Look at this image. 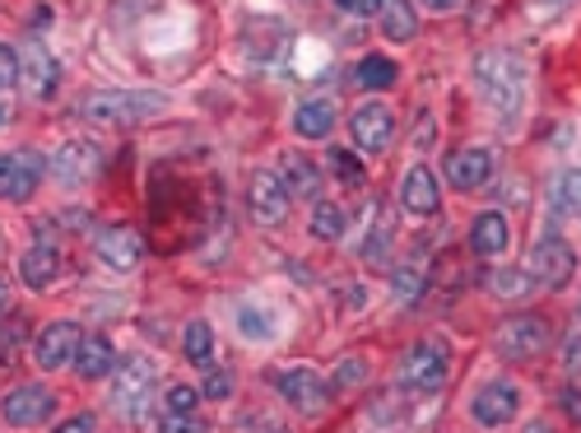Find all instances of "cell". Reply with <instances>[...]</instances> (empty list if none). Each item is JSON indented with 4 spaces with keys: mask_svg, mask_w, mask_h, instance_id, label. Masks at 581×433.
Listing matches in <instances>:
<instances>
[{
    "mask_svg": "<svg viewBox=\"0 0 581 433\" xmlns=\"http://www.w3.org/2000/svg\"><path fill=\"white\" fill-rule=\"evenodd\" d=\"M442 173H446V183H452L456 191L489 187V183H493V149H484V145L452 149V155L442 159Z\"/></svg>",
    "mask_w": 581,
    "mask_h": 433,
    "instance_id": "7c38bea8",
    "label": "cell"
},
{
    "mask_svg": "<svg viewBox=\"0 0 581 433\" xmlns=\"http://www.w3.org/2000/svg\"><path fill=\"white\" fill-rule=\"evenodd\" d=\"M559 405H563V415H568L572 424H581V387H577V382L559 392Z\"/></svg>",
    "mask_w": 581,
    "mask_h": 433,
    "instance_id": "f35d334b",
    "label": "cell"
},
{
    "mask_svg": "<svg viewBox=\"0 0 581 433\" xmlns=\"http://www.w3.org/2000/svg\"><path fill=\"white\" fill-rule=\"evenodd\" d=\"M525 275H531L535 285H544V289H563L568 279L577 275V247L568 238H559V234L540 238L535 252H531V262H525Z\"/></svg>",
    "mask_w": 581,
    "mask_h": 433,
    "instance_id": "8992f818",
    "label": "cell"
},
{
    "mask_svg": "<svg viewBox=\"0 0 581 433\" xmlns=\"http://www.w3.org/2000/svg\"><path fill=\"white\" fill-rule=\"evenodd\" d=\"M516 411H521V387H516V382H508V377L484 382V387L474 392V401H470L474 424H484V429H503V424H512Z\"/></svg>",
    "mask_w": 581,
    "mask_h": 433,
    "instance_id": "ba28073f",
    "label": "cell"
},
{
    "mask_svg": "<svg viewBox=\"0 0 581 433\" xmlns=\"http://www.w3.org/2000/svg\"><path fill=\"white\" fill-rule=\"evenodd\" d=\"M424 10H433V14H452V10H461L465 0H418Z\"/></svg>",
    "mask_w": 581,
    "mask_h": 433,
    "instance_id": "b9f144b4",
    "label": "cell"
},
{
    "mask_svg": "<svg viewBox=\"0 0 581 433\" xmlns=\"http://www.w3.org/2000/svg\"><path fill=\"white\" fill-rule=\"evenodd\" d=\"M173 104L158 89H98L85 98V117L98 126H140Z\"/></svg>",
    "mask_w": 581,
    "mask_h": 433,
    "instance_id": "7a4b0ae2",
    "label": "cell"
},
{
    "mask_svg": "<svg viewBox=\"0 0 581 433\" xmlns=\"http://www.w3.org/2000/svg\"><path fill=\"white\" fill-rule=\"evenodd\" d=\"M270 382H275V392L303 415H322L331 405V382L307 364H284V368L270 373Z\"/></svg>",
    "mask_w": 581,
    "mask_h": 433,
    "instance_id": "3957f363",
    "label": "cell"
},
{
    "mask_svg": "<svg viewBox=\"0 0 581 433\" xmlns=\"http://www.w3.org/2000/svg\"><path fill=\"white\" fill-rule=\"evenodd\" d=\"M205 396H209V401H228V396H233V373H228V368H209Z\"/></svg>",
    "mask_w": 581,
    "mask_h": 433,
    "instance_id": "74e56055",
    "label": "cell"
},
{
    "mask_svg": "<svg viewBox=\"0 0 581 433\" xmlns=\"http://www.w3.org/2000/svg\"><path fill=\"white\" fill-rule=\"evenodd\" d=\"M154 387H158V364L145 360V354H136V360H126L121 368H112V405L130 420L149 405Z\"/></svg>",
    "mask_w": 581,
    "mask_h": 433,
    "instance_id": "5b68a950",
    "label": "cell"
},
{
    "mask_svg": "<svg viewBox=\"0 0 581 433\" xmlns=\"http://www.w3.org/2000/svg\"><path fill=\"white\" fill-rule=\"evenodd\" d=\"M237 326H243L247 341H275V317L266 308H243L237 313Z\"/></svg>",
    "mask_w": 581,
    "mask_h": 433,
    "instance_id": "1f68e13d",
    "label": "cell"
},
{
    "mask_svg": "<svg viewBox=\"0 0 581 433\" xmlns=\"http://www.w3.org/2000/svg\"><path fill=\"white\" fill-rule=\"evenodd\" d=\"M10 308V289H6V279H0V313Z\"/></svg>",
    "mask_w": 581,
    "mask_h": 433,
    "instance_id": "ee69618b",
    "label": "cell"
},
{
    "mask_svg": "<svg viewBox=\"0 0 581 433\" xmlns=\"http://www.w3.org/2000/svg\"><path fill=\"white\" fill-rule=\"evenodd\" d=\"M57 275H61V257H57V247H51L47 238H38V243L19 257V279H23L29 289H47Z\"/></svg>",
    "mask_w": 581,
    "mask_h": 433,
    "instance_id": "44dd1931",
    "label": "cell"
},
{
    "mask_svg": "<svg viewBox=\"0 0 581 433\" xmlns=\"http://www.w3.org/2000/svg\"><path fill=\"white\" fill-rule=\"evenodd\" d=\"M345 14H354V19H367V14H377L382 10V0H335Z\"/></svg>",
    "mask_w": 581,
    "mask_h": 433,
    "instance_id": "ab89813d",
    "label": "cell"
},
{
    "mask_svg": "<svg viewBox=\"0 0 581 433\" xmlns=\"http://www.w3.org/2000/svg\"><path fill=\"white\" fill-rule=\"evenodd\" d=\"M489 289H493V298H531L535 279L525 275V270H493L489 275Z\"/></svg>",
    "mask_w": 581,
    "mask_h": 433,
    "instance_id": "f546056e",
    "label": "cell"
},
{
    "mask_svg": "<svg viewBox=\"0 0 581 433\" xmlns=\"http://www.w3.org/2000/svg\"><path fill=\"white\" fill-rule=\"evenodd\" d=\"M6 121H10V108H6V104H0V126H6Z\"/></svg>",
    "mask_w": 581,
    "mask_h": 433,
    "instance_id": "f6af8a7d",
    "label": "cell"
},
{
    "mask_svg": "<svg viewBox=\"0 0 581 433\" xmlns=\"http://www.w3.org/2000/svg\"><path fill=\"white\" fill-rule=\"evenodd\" d=\"M98 149L89 145V140H70V145H61L57 155L47 159V173L57 177L61 187H85V183H93V173H98Z\"/></svg>",
    "mask_w": 581,
    "mask_h": 433,
    "instance_id": "9a60e30c",
    "label": "cell"
},
{
    "mask_svg": "<svg viewBox=\"0 0 581 433\" xmlns=\"http://www.w3.org/2000/svg\"><path fill=\"white\" fill-rule=\"evenodd\" d=\"M553 215H563V219L581 215V168L559 177V187H553Z\"/></svg>",
    "mask_w": 581,
    "mask_h": 433,
    "instance_id": "f1b7e54d",
    "label": "cell"
},
{
    "mask_svg": "<svg viewBox=\"0 0 581 433\" xmlns=\"http://www.w3.org/2000/svg\"><path fill=\"white\" fill-rule=\"evenodd\" d=\"M349 131H354V145L363 149V155H382V149H391V140H395V112L373 98V104L354 108Z\"/></svg>",
    "mask_w": 581,
    "mask_h": 433,
    "instance_id": "8fae6325",
    "label": "cell"
},
{
    "mask_svg": "<svg viewBox=\"0 0 581 433\" xmlns=\"http://www.w3.org/2000/svg\"><path fill=\"white\" fill-rule=\"evenodd\" d=\"M252 433H288V429H284V424H275V420H256V424H252Z\"/></svg>",
    "mask_w": 581,
    "mask_h": 433,
    "instance_id": "7bdbcfd3",
    "label": "cell"
},
{
    "mask_svg": "<svg viewBox=\"0 0 581 433\" xmlns=\"http://www.w3.org/2000/svg\"><path fill=\"white\" fill-rule=\"evenodd\" d=\"M395 80H401V66H395L391 57H363L358 66H354V85L358 89H367V94H382V89H391Z\"/></svg>",
    "mask_w": 581,
    "mask_h": 433,
    "instance_id": "d4e9b609",
    "label": "cell"
},
{
    "mask_svg": "<svg viewBox=\"0 0 581 433\" xmlns=\"http://www.w3.org/2000/svg\"><path fill=\"white\" fill-rule=\"evenodd\" d=\"M446 373H452V354H446L442 341H418L401 364V382L414 392H437L446 382Z\"/></svg>",
    "mask_w": 581,
    "mask_h": 433,
    "instance_id": "52a82bcc",
    "label": "cell"
},
{
    "mask_svg": "<svg viewBox=\"0 0 581 433\" xmlns=\"http://www.w3.org/2000/svg\"><path fill=\"white\" fill-rule=\"evenodd\" d=\"M312 238H322V243H335L339 234H345L349 228V215H345V206H339V200H316L312 206Z\"/></svg>",
    "mask_w": 581,
    "mask_h": 433,
    "instance_id": "4316f807",
    "label": "cell"
},
{
    "mask_svg": "<svg viewBox=\"0 0 581 433\" xmlns=\"http://www.w3.org/2000/svg\"><path fill=\"white\" fill-rule=\"evenodd\" d=\"M145 257V238L136 234V228H102L98 234V262L108 270H136Z\"/></svg>",
    "mask_w": 581,
    "mask_h": 433,
    "instance_id": "e0dca14e",
    "label": "cell"
},
{
    "mask_svg": "<svg viewBox=\"0 0 581 433\" xmlns=\"http://www.w3.org/2000/svg\"><path fill=\"white\" fill-rule=\"evenodd\" d=\"M531 433H553V429L549 424H531Z\"/></svg>",
    "mask_w": 581,
    "mask_h": 433,
    "instance_id": "bcb514c9",
    "label": "cell"
},
{
    "mask_svg": "<svg viewBox=\"0 0 581 433\" xmlns=\"http://www.w3.org/2000/svg\"><path fill=\"white\" fill-rule=\"evenodd\" d=\"M358 382H367V364L358 360V354H349V360H339V373H335V387H358Z\"/></svg>",
    "mask_w": 581,
    "mask_h": 433,
    "instance_id": "d590c367",
    "label": "cell"
},
{
    "mask_svg": "<svg viewBox=\"0 0 581 433\" xmlns=\"http://www.w3.org/2000/svg\"><path fill=\"white\" fill-rule=\"evenodd\" d=\"M14 85H23V66H19V52L10 42H0V94L6 89H14Z\"/></svg>",
    "mask_w": 581,
    "mask_h": 433,
    "instance_id": "e575fe53",
    "label": "cell"
},
{
    "mask_svg": "<svg viewBox=\"0 0 581 433\" xmlns=\"http://www.w3.org/2000/svg\"><path fill=\"white\" fill-rule=\"evenodd\" d=\"M51 433H93V415H70L66 424H57Z\"/></svg>",
    "mask_w": 581,
    "mask_h": 433,
    "instance_id": "60d3db41",
    "label": "cell"
},
{
    "mask_svg": "<svg viewBox=\"0 0 581 433\" xmlns=\"http://www.w3.org/2000/svg\"><path fill=\"white\" fill-rule=\"evenodd\" d=\"M79 341H85V326H79V322H51V326H42L38 341H33L38 368H66V364H75Z\"/></svg>",
    "mask_w": 581,
    "mask_h": 433,
    "instance_id": "4fadbf2b",
    "label": "cell"
},
{
    "mask_svg": "<svg viewBox=\"0 0 581 433\" xmlns=\"http://www.w3.org/2000/svg\"><path fill=\"white\" fill-rule=\"evenodd\" d=\"M377 29H382L391 42H410V38L418 33V6H414V0H382Z\"/></svg>",
    "mask_w": 581,
    "mask_h": 433,
    "instance_id": "603a6c76",
    "label": "cell"
},
{
    "mask_svg": "<svg viewBox=\"0 0 581 433\" xmlns=\"http://www.w3.org/2000/svg\"><path fill=\"white\" fill-rule=\"evenodd\" d=\"M540 6H568V0H540Z\"/></svg>",
    "mask_w": 581,
    "mask_h": 433,
    "instance_id": "7dc6e473",
    "label": "cell"
},
{
    "mask_svg": "<svg viewBox=\"0 0 581 433\" xmlns=\"http://www.w3.org/2000/svg\"><path fill=\"white\" fill-rule=\"evenodd\" d=\"M112 364H117L112 341L98 336V331H85V341H79V350H75V373L89 377V382H98V377L112 373Z\"/></svg>",
    "mask_w": 581,
    "mask_h": 433,
    "instance_id": "ffe728a7",
    "label": "cell"
},
{
    "mask_svg": "<svg viewBox=\"0 0 581 433\" xmlns=\"http://www.w3.org/2000/svg\"><path fill=\"white\" fill-rule=\"evenodd\" d=\"M247 210H252L256 224H266V228L284 224V215H288V187H284V177H275V173H252V183H247Z\"/></svg>",
    "mask_w": 581,
    "mask_h": 433,
    "instance_id": "5bb4252c",
    "label": "cell"
},
{
    "mask_svg": "<svg viewBox=\"0 0 581 433\" xmlns=\"http://www.w3.org/2000/svg\"><path fill=\"white\" fill-rule=\"evenodd\" d=\"M158 433H205V420L200 415H168L158 420Z\"/></svg>",
    "mask_w": 581,
    "mask_h": 433,
    "instance_id": "8d00e7d4",
    "label": "cell"
},
{
    "mask_svg": "<svg viewBox=\"0 0 581 433\" xmlns=\"http://www.w3.org/2000/svg\"><path fill=\"white\" fill-rule=\"evenodd\" d=\"M47 159L33 155V149H10V155H0V200H29L38 177H42Z\"/></svg>",
    "mask_w": 581,
    "mask_h": 433,
    "instance_id": "30bf717a",
    "label": "cell"
},
{
    "mask_svg": "<svg viewBox=\"0 0 581 433\" xmlns=\"http://www.w3.org/2000/svg\"><path fill=\"white\" fill-rule=\"evenodd\" d=\"M512 243V224L503 210H480L470 224V252L474 257H503Z\"/></svg>",
    "mask_w": 581,
    "mask_h": 433,
    "instance_id": "d6986e66",
    "label": "cell"
},
{
    "mask_svg": "<svg viewBox=\"0 0 581 433\" xmlns=\"http://www.w3.org/2000/svg\"><path fill=\"white\" fill-rule=\"evenodd\" d=\"M19 66H23V85H29L33 98H51V94H57V85H61V66H57V57H51L38 38H29V47H23V61H19Z\"/></svg>",
    "mask_w": 581,
    "mask_h": 433,
    "instance_id": "ac0fdd59",
    "label": "cell"
},
{
    "mask_svg": "<svg viewBox=\"0 0 581 433\" xmlns=\"http://www.w3.org/2000/svg\"><path fill=\"white\" fill-rule=\"evenodd\" d=\"M474 89L498 117H516L525 104V61L508 47H489L474 57Z\"/></svg>",
    "mask_w": 581,
    "mask_h": 433,
    "instance_id": "6da1fadb",
    "label": "cell"
},
{
    "mask_svg": "<svg viewBox=\"0 0 581 433\" xmlns=\"http://www.w3.org/2000/svg\"><path fill=\"white\" fill-rule=\"evenodd\" d=\"M544 345H549V322L535 317V313L508 317V322H498V331H493V350H498V360H508V364L535 360Z\"/></svg>",
    "mask_w": 581,
    "mask_h": 433,
    "instance_id": "277c9868",
    "label": "cell"
},
{
    "mask_svg": "<svg viewBox=\"0 0 581 433\" xmlns=\"http://www.w3.org/2000/svg\"><path fill=\"white\" fill-rule=\"evenodd\" d=\"M391 289H395V298H401V303H418V294H424V262L410 257L405 266H395Z\"/></svg>",
    "mask_w": 581,
    "mask_h": 433,
    "instance_id": "83f0119b",
    "label": "cell"
},
{
    "mask_svg": "<svg viewBox=\"0 0 581 433\" xmlns=\"http://www.w3.org/2000/svg\"><path fill=\"white\" fill-rule=\"evenodd\" d=\"M23 317H10L6 326H0V368H10L19 360V345H23Z\"/></svg>",
    "mask_w": 581,
    "mask_h": 433,
    "instance_id": "d6a6232c",
    "label": "cell"
},
{
    "mask_svg": "<svg viewBox=\"0 0 581 433\" xmlns=\"http://www.w3.org/2000/svg\"><path fill=\"white\" fill-rule=\"evenodd\" d=\"M181 354L196 364V368H215V331H209V322H187L181 326Z\"/></svg>",
    "mask_w": 581,
    "mask_h": 433,
    "instance_id": "484cf974",
    "label": "cell"
},
{
    "mask_svg": "<svg viewBox=\"0 0 581 433\" xmlns=\"http://www.w3.org/2000/svg\"><path fill=\"white\" fill-rule=\"evenodd\" d=\"M331 131H335V104H331V98H307V104L294 108V136L331 140Z\"/></svg>",
    "mask_w": 581,
    "mask_h": 433,
    "instance_id": "7402d4cb",
    "label": "cell"
},
{
    "mask_svg": "<svg viewBox=\"0 0 581 433\" xmlns=\"http://www.w3.org/2000/svg\"><path fill=\"white\" fill-rule=\"evenodd\" d=\"M442 206V183H437V173L429 164H414L405 177H401V210L414 215V219H429L437 215Z\"/></svg>",
    "mask_w": 581,
    "mask_h": 433,
    "instance_id": "2e32d148",
    "label": "cell"
},
{
    "mask_svg": "<svg viewBox=\"0 0 581 433\" xmlns=\"http://www.w3.org/2000/svg\"><path fill=\"white\" fill-rule=\"evenodd\" d=\"M51 411H57V396H51L42 382H19V387H10L6 401H0V415H6L10 429H33Z\"/></svg>",
    "mask_w": 581,
    "mask_h": 433,
    "instance_id": "9c48e42d",
    "label": "cell"
},
{
    "mask_svg": "<svg viewBox=\"0 0 581 433\" xmlns=\"http://www.w3.org/2000/svg\"><path fill=\"white\" fill-rule=\"evenodd\" d=\"M284 187H288V200L316 196L322 191V168H316L307 155H284Z\"/></svg>",
    "mask_w": 581,
    "mask_h": 433,
    "instance_id": "cb8c5ba5",
    "label": "cell"
},
{
    "mask_svg": "<svg viewBox=\"0 0 581 433\" xmlns=\"http://www.w3.org/2000/svg\"><path fill=\"white\" fill-rule=\"evenodd\" d=\"M196 405H200V392L187 387V382H177V387H168V396H164L168 415H196Z\"/></svg>",
    "mask_w": 581,
    "mask_h": 433,
    "instance_id": "836d02e7",
    "label": "cell"
},
{
    "mask_svg": "<svg viewBox=\"0 0 581 433\" xmlns=\"http://www.w3.org/2000/svg\"><path fill=\"white\" fill-rule=\"evenodd\" d=\"M331 173L339 177L345 187H367V168H363V159L354 155V149H331Z\"/></svg>",
    "mask_w": 581,
    "mask_h": 433,
    "instance_id": "4dcf8cb0",
    "label": "cell"
}]
</instances>
